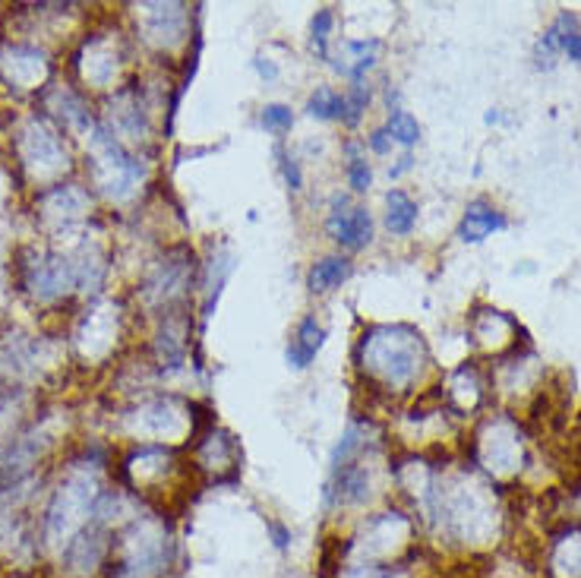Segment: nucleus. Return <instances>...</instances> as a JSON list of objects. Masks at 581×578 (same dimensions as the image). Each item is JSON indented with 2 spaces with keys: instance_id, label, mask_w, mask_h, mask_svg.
<instances>
[{
  "instance_id": "33",
  "label": "nucleus",
  "mask_w": 581,
  "mask_h": 578,
  "mask_svg": "<svg viewBox=\"0 0 581 578\" xmlns=\"http://www.w3.org/2000/svg\"><path fill=\"white\" fill-rule=\"evenodd\" d=\"M265 531H269V541L275 550L285 553L290 547V528H285L278 519H265Z\"/></svg>"
},
{
  "instance_id": "16",
  "label": "nucleus",
  "mask_w": 581,
  "mask_h": 578,
  "mask_svg": "<svg viewBox=\"0 0 581 578\" xmlns=\"http://www.w3.org/2000/svg\"><path fill=\"white\" fill-rule=\"evenodd\" d=\"M42 108L45 115L58 123L60 130H80V133H92L95 130V115H92V105H88L86 92H80L70 83H51L42 95Z\"/></svg>"
},
{
  "instance_id": "32",
  "label": "nucleus",
  "mask_w": 581,
  "mask_h": 578,
  "mask_svg": "<svg viewBox=\"0 0 581 578\" xmlns=\"http://www.w3.org/2000/svg\"><path fill=\"white\" fill-rule=\"evenodd\" d=\"M364 145H367V152H374V155H389V152L395 149L392 140H389V133H386V127H374V130L367 133Z\"/></svg>"
},
{
  "instance_id": "18",
  "label": "nucleus",
  "mask_w": 581,
  "mask_h": 578,
  "mask_svg": "<svg viewBox=\"0 0 581 578\" xmlns=\"http://www.w3.org/2000/svg\"><path fill=\"white\" fill-rule=\"evenodd\" d=\"M320 578H417V559H405V563H370V559L332 556V553L322 550Z\"/></svg>"
},
{
  "instance_id": "35",
  "label": "nucleus",
  "mask_w": 581,
  "mask_h": 578,
  "mask_svg": "<svg viewBox=\"0 0 581 578\" xmlns=\"http://www.w3.org/2000/svg\"><path fill=\"white\" fill-rule=\"evenodd\" d=\"M562 55L569 60H576V63H581V32L569 35V38L562 42Z\"/></svg>"
},
{
  "instance_id": "29",
  "label": "nucleus",
  "mask_w": 581,
  "mask_h": 578,
  "mask_svg": "<svg viewBox=\"0 0 581 578\" xmlns=\"http://www.w3.org/2000/svg\"><path fill=\"white\" fill-rule=\"evenodd\" d=\"M370 105H374V86L364 80V83H351L348 89H345V127L348 130H354L364 117H367V111H370Z\"/></svg>"
},
{
  "instance_id": "5",
  "label": "nucleus",
  "mask_w": 581,
  "mask_h": 578,
  "mask_svg": "<svg viewBox=\"0 0 581 578\" xmlns=\"http://www.w3.org/2000/svg\"><path fill=\"white\" fill-rule=\"evenodd\" d=\"M13 152L20 174L29 177L38 193L63 184V177L73 172V152L67 143V133L45 111L23 117L13 137Z\"/></svg>"
},
{
  "instance_id": "20",
  "label": "nucleus",
  "mask_w": 581,
  "mask_h": 578,
  "mask_svg": "<svg viewBox=\"0 0 581 578\" xmlns=\"http://www.w3.org/2000/svg\"><path fill=\"white\" fill-rule=\"evenodd\" d=\"M322 345H325V326L317 319V314H307L297 322L294 339L285 347V361H288L290 370H310V364L317 361Z\"/></svg>"
},
{
  "instance_id": "22",
  "label": "nucleus",
  "mask_w": 581,
  "mask_h": 578,
  "mask_svg": "<svg viewBox=\"0 0 581 578\" xmlns=\"http://www.w3.org/2000/svg\"><path fill=\"white\" fill-rule=\"evenodd\" d=\"M351 275H354V262H351L348 253H329V257H322L310 266V272H307V288L310 294H332V291H339L345 282H348Z\"/></svg>"
},
{
  "instance_id": "30",
  "label": "nucleus",
  "mask_w": 581,
  "mask_h": 578,
  "mask_svg": "<svg viewBox=\"0 0 581 578\" xmlns=\"http://www.w3.org/2000/svg\"><path fill=\"white\" fill-rule=\"evenodd\" d=\"M260 127L265 133H272V137H285L294 130V108L285 105V102H269V105H262L260 108Z\"/></svg>"
},
{
  "instance_id": "2",
  "label": "nucleus",
  "mask_w": 581,
  "mask_h": 578,
  "mask_svg": "<svg viewBox=\"0 0 581 578\" xmlns=\"http://www.w3.org/2000/svg\"><path fill=\"white\" fill-rule=\"evenodd\" d=\"M180 541L168 512L137 506V512L115 531V553L108 578H171L180 569Z\"/></svg>"
},
{
  "instance_id": "34",
  "label": "nucleus",
  "mask_w": 581,
  "mask_h": 578,
  "mask_svg": "<svg viewBox=\"0 0 581 578\" xmlns=\"http://www.w3.org/2000/svg\"><path fill=\"white\" fill-rule=\"evenodd\" d=\"M253 70L260 73L262 83H275V80H278V63L272 58H265V55H257V58H253Z\"/></svg>"
},
{
  "instance_id": "27",
  "label": "nucleus",
  "mask_w": 581,
  "mask_h": 578,
  "mask_svg": "<svg viewBox=\"0 0 581 578\" xmlns=\"http://www.w3.org/2000/svg\"><path fill=\"white\" fill-rule=\"evenodd\" d=\"M382 127H386L392 145H399V149H405V152H411L414 145L420 143V123H417V117L405 111V108L386 111V123H382Z\"/></svg>"
},
{
  "instance_id": "23",
  "label": "nucleus",
  "mask_w": 581,
  "mask_h": 578,
  "mask_svg": "<svg viewBox=\"0 0 581 578\" xmlns=\"http://www.w3.org/2000/svg\"><path fill=\"white\" fill-rule=\"evenodd\" d=\"M550 566L553 578H581V528L572 524L562 534L550 541Z\"/></svg>"
},
{
  "instance_id": "4",
  "label": "nucleus",
  "mask_w": 581,
  "mask_h": 578,
  "mask_svg": "<svg viewBox=\"0 0 581 578\" xmlns=\"http://www.w3.org/2000/svg\"><path fill=\"white\" fill-rule=\"evenodd\" d=\"M108 269V262H95L88 250L80 253H60V250H26L20 257V285L38 304H55L88 285H102L105 275L92 272Z\"/></svg>"
},
{
  "instance_id": "28",
  "label": "nucleus",
  "mask_w": 581,
  "mask_h": 578,
  "mask_svg": "<svg viewBox=\"0 0 581 578\" xmlns=\"http://www.w3.org/2000/svg\"><path fill=\"white\" fill-rule=\"evenodd\" d=\"M332 32H335V7H320L310 20V51L317 60L332 58Z\"/></svg>"
},
{
  "instance_id": "15",
  "label": "nucleus",
  "mask_w": 581,
  "mask_h": 578,
  "mask_svg": "<svg viewBox=\"0 0 581 578\" xmlns=\"http://www.w3.org/2000/svg\"><path fill=\"white\" fill-rule=\"evenodd\" d=\"M0 76L10 89L45 92L48 80H51V60L38 45L3 42V48H0Z\"/></svg>"
},
{
  "instance_id": "8",
  "label": "nucleus",
  "mask_w": 581,
  "mask_h": 578,
  "mask_svg": "<svg viewBox=\"0 0 581 578\" xmlns=\"http://www.w3.org/2000/svg\"><path fill=\"white\" fill-rule=\"evenodd\" d=\"M200 262L203 260L187 244L168 247L145 269L143 282H140V300L145 310L158 317L183 314L193 288H200Z\"/></svg>"
},
{
  "instance_id": "17",
  "label": "nucleus",
  "mask_w": 581,
  "mask_h": 578,
  "mask_svg": "<svg viewBox=\"0 0 581 578\" xmlns=\"http://www.w3.org/2000/svg\"><path fill=\"white\" fill-rule=\"evenodd\" d=\"M234 269H237V253L232 250V244L218 240L209 247V257L200 262V322H209L215 307H218V297L225 285L232 282Z\"/></svg>"
},
{
  "instance_id": "19",
  "label": "nucleus",
  "mask_w": 581,
  "mask_h": 578,
  "mask_svg": "<svg viewBox=\"0 0 581 578\" xmlns=\"http://www.w3.org/2000/svg\"><path fill=\"white\" fill-rule=\"evenodd\" d=\"M382 55V42L379 38H348L342 45V55H332L329 63L339 76H345L351 83H364L370 76V70L379 63Z\"/></svg>"
},
{
  "instance_id": "21",
  "label": "nucleus",
  "mask_w": 581,
  "mask_h": 578,
  "mask_svg": "<svg viewBox=\"0 0 581 578\" xmlns=\"http://www.w3.org/2000/svg\"><path fill=\"white\" fill-rule=\"evenodd\" d=\"M506 228H509L506 212H499V209H496L494 203H487V200H474V203L465 205V215H462V222H459L455 237H459L462 244H481V240H487L490 234L506 232Z\"/></svg>"
},
{
  "instance_id": "12",
  "label": "nucleus",
  "mask_w": 581,
  "mask_h": 578,
  "mask_svg": "<svg viewBox=\"0 0 581 578\" xmlns=\"http://www.w3.org/2000/svg\"><path fill=\"white\" fill-rule=\"evenodd\" d=\"M115 553V531L108 524L88 521L80 534L70 538V544L55 556L58 578H108Z\"/></svg>"
},
{
  "instance_id": "9",
  "label": "nucleus",
  "mask_w": 581,
  "mask_h": 578,
  "mask_svg": "<svg viewBox=\"0 0 581 578\" xmlns=\"http://www.w3.org/2000/svg\"><path fill=\"white\" fill-rule=\"evenodd\" d=\"M187 477H193V468L183 464L180 449L175 446H152L140 443L120 459V481L123 491L140 499H158L177 491Z\"/></svg>"
},
{
  "instance_id": "31",
  "label": "nucleus",
  "mask_w": 581,
  "mask_h": 578,
  "mask_svg": "<svg viewBox=\"0 0 581 578\" xmlns=\"http://www.w3.org/2000/svg\"><path fill=\"white\" fill-rule=\"evenodd\" d=\"M275 158H278V172H282L285 187H288L294 197L304 193V168H300V158H297L294 152H288L285 145L275 149Z\"/></svg>"
},
{
  "instance_id": "26",
  "label": "nucleus",
  "mask_w": 581,
  "mask_h": 578,
  "mask_svg": "<svg viewBox=\"0 0 581 578\" xmlns=\"http://www.w3.org/2000/svg\"><path fill=\"white\" fill-rule=\"evenodd\" d=\"M304 111L322 123H342L345 120V92H339L335 86H317L307 95Z\"/></svg>"
},
{
  "instance_id": "7",
  "label": "nucleus",
  "mask_w": 581,
  "mask_h": 578,
  "mask_svg": "<svg viewBox=\"0 0 581 578\" xmlns=\"http://www.w3.org/2000/svg\"><path fill=\"white\" fill-rule=\"evenodd\" d=\"M88 168L95 190L105 193L111 203L133 200L149 180V162L143 152H133L130 145L120 143L111 130L102 127V120L88 133Z\"/></svg>"
},
{
  "instance_id": "3",
  "label": "nucleus",
  "mask_w": 581,
  "mask_h": 578,
  "mask_svg": "<svg viewBox=\"0 0 581 578\" xmlns=\"http://www.w3.org/2000/svg\"><path fill=\"white\" fill-rule=\"evenodd\" d=\"M325 553L370 559V563H405L417 559L420 550V524L405 506H379L351 524L345 534L325 544Z\"/></svg>"
},
{
  "instance_id": "14",
  "label": "nucleus",
  "mask_w": 581,
  "mask_h": 578,
  "mask_svg": "<svg viewBox=\"0 0 581 578\" xmlns=\"http://www.w3.org/2000/svg\"><path fill=\"white\" fill-rule=\"evenodd\" d=\"M325 237L345 250V253H357L364 247L374 244V234H377V222H374V212L367 205L354 203L345 193H332L329 209H325Z\"/></svg>"
},
{
  "instance_id": "6",
  "label": "nucleus",
  "mask_w": 581,
  "mask_h": 578,
  "mask_svg": "<svg viewBox=\"0 0 581 578\" xmlns=\"http://www.w3.org/2000/svg\"><path fill=\"white\" fill-rule=\"evenodd\" d=\"M386 487H392V474L389 464H382V439H377L348 462L329 464V477L322 487V509L332 519L360 512L374 506Z\"/></svg>"
},
{
  "instance_id": "11",
  "label": "nucleus",
  "mask_w": 581,
  "mask_h": 578,
  "mask_svg": "<svg viewBox=\"0 0 581 578\" xmlns=\"http://www.w3.org/2000/svg\"><path fill=\"white\" fill-rule=\"evenodd\" d=\"M127 67V38L123 32H92L73 55V70L80 83L95 92L120 89Z\"/></svg>"
},
{
  "instance_id": "36",
  "label": "nucleus",
  "mask_w": 581,
  "mask_h": 578,
  "mask_svg": "<svg viewBox=\"0 0 581 578\" xmlns=\"http://www.w3.org/2000/svg\"><path fill=\"white\" fill-rule=\"evenodd\" d=\"M414 168V155L411 152H402L399 158H395V165H389V177L395 180V177H402L405 172H411Z\"/></svg>"
},
{
  "instance_id": "1",
  "label": "nucleus",
  "mask_w": 581,
  "mask_h": 578,
  "mask_svg": "<svg viewBox=\"0 0 581 578\" xmlns=\"http://www.w3.org/2000/svg\"><path fill=\"white\" fill-rule=\"evenodd\" d=\"M430 364L427 339L411 322H370L354 342V374L377 399L411 396Z\"/></svg>"
},
{
  "instance_id": "13",
  "label": "nucleus",
  "mask_w": 581,
  "mask_h": 578,
  "mask_svg": "<svg viewBox=\"0 0 581 578\" xmlns=\"http://www.w3.org/2000/svg\"><path fill=\"white\" fill-rule=\"evenodd\" d=\"M190 449V468L193 474L205 477L209 484H234L237 481V468H240V446L237 436L225 427H218L215 421L205 424L200 434L193 436Z\"/></svg>"
},
{
  "instance_id": "24",
  "label": "nucleus",
  "mask_w": 581,
  "mask_h": 578,
  "mask_svg": "<svg viewBox=\"0 0 581 578\" xmlns=\"http://www.w3.org/2000/svg\"><path fill=\"white\" fill-rule=\"evenodd\" d=\"M417 215H420V205L414 203V197L405 193L402 187H392L386 193V232L392 237H407V234L417 228Z\"/></svg>"
},
{
  "instance_id": "25",
  "label": "nucleus",
  "mask_w": 581,
  "mask_h": 578,
  "mask_svg": "<svg viewBox=\"0 0 581 578\" xmlns=\"http://www.w3.org/2000/svg\"><path fill=\"white\" fill-rule=\"evenodd\" d=\"M342 158H345V180H348L351 193L364 197L374 187V165L367 162V145L364 140L348 137L342 145Z\"/></svg>"
},
{
  "instance_id": "10",
  "label": "nucleus",
  "mask_w": 581,
  "mask_h": 578,
  "mask_svg": "<svg viewBox=\"0 0 581 578\" xmlns=\"http://www.w3.org/2000/svg\"><path fill=\"white\" fill-rule=\"evenodd\" d=\"M137 10V38L143 42L149 51L171 58L180 48H190L193 35V20L200 13H193L187 3H140L130 7Z\"/></svg>"
}]
</instances>
